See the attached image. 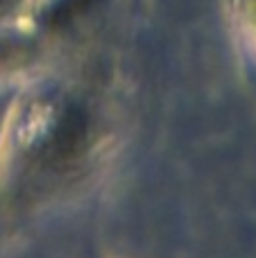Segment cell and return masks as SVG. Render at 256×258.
Listing matches in <instances>:
<instances>
[{
	"mask_svg": "<svg viewBox=\"0 0 256 258\" xmlns=\"http://www.w3.org/2000/svg\"><path fill=\"white\" fill-rule=\"evenodd\" d=\"M89 141V116L75 102H63L34 147V156L45 168H63L82 156Z\"/></svg>",
	"mask_w": 256,
	"mask_h": 258,
	"instance_id": "cell-1",
	"label": "cell"
},
{
	"mask_svg": "<svg viewBox=\"0 0 256 258\" xmlns=\"http://www.w3.org/2000/svg\"><path fill=\"white\" fill-rule=\"evenodd\" d=\"M243 7H245V14H247L249 23L256 27V0H243Z\"/></svg>",
	"mask_w": 256,
	"mask_h": 258,
	"instance_id": "cell-2",
	"label": "cell"
},
{
	"mask_svg": "<svg viewBox=\"0 0 256 258\" xmlns=\"http://www.w3.org/2000/svg\"><path fill=\"white\" fill-rule=\"evenodd\" d=\"M23 0H0V14L9 12V9H14L16 5H21Z\"/></svg>",
	"mask_w": 256,
	"mask_h": 258,
	"instance_id": "cell-3",
	"label": "cell"
}]
</instances>
